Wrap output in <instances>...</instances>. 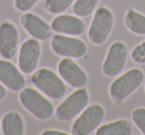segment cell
I'll return each instance as SVG.
<instances>
[{"label": "cell", "mask_w": 145, "mask_h": 135, "mask_svg": "<svg viewBox=\"0 0 145 135\" xmlns=\"http://www.w3.org/2000/svg\"><path fill=\"white\" fill-rule=\"evenodd\" d=\"M144 82V73L138 68L130 69L111 83L109 95L115 101H123L130 97Z\"/></svg>", "instance_id": "cell-1"}, {"label": "cell", "mask_w": 145, "mask_h": 135, "mask_svg": "<svg viewBox=\"0 0 145 135\" xmlns=\"http://www.w3.org/2000/svg\"><path fill=\"white\" fill-rule=\"evenodd\" d=\"M18 41L19 33L14 24L3 22L0 25V55L3 59L10 60L15 56Z\"/></svg>", "instance_id": "cell-11"}, {"label": "cell", "mask_w": 145, "mask_h": 135, "mask_svg": "<svg viewBox=\"0 0 145 135\" xmlns=\"http://www.w3.org/2000/svg\"><path fill=\"white\" fill-rule=\"evenodd\" d=\"M42 135H68L69 133L65 132L62 130H58V129H47V130L43 131L41 133Z\"/></svg>", "instance_id": "cell-23"}, {"label": "cell", "mask_w": 145, "mask_h": 135, "mask_svg": "<svg viewBox=\"0 0 145 135\" xmlns=\"http://www.w3.org/2000/svg\"><path fill=\"white\" fill-rule=\"evenodd\" d=\"M105 108L101 104H91L86 107L72 125V133L75 135H89L97 130L105 118Z\"/></svg>", "instance_id": "cell-6"}, {"label": "cell", "mask_w": 145, "mask_h": 135, "mask_svg": "<svg viewBox=\"0 0 145 135\" xmlns=\"http://www.w3.org/2000/svg\"><path fill=\"white\" fill-rule=\"evenodd\" d=\"M124 24L131 33L139 36H145V15L135 9L127 10L124 17Z\"/></svg>", "instance_id": "cell-17"}, {"label": "cell", "mask_w": 145, "mask_h": 135, "mask_svg": "<svg viewBox=\"0 0 145 135\" xmlns=\"http://www.w3.org/2000/svg\"><path fill=\"white\" fill-rule=\"evenodd\" d=\"M41 56L40 43L36 39H28L20 47L18 67L23 74L30 75L36 70Z\"/></svg>", "instance_id": "cell-10"}, {"label": "cell", "mask_w": 145, "mask_h": 135, "mask_svg": "<svg viewBox=\"0 0 145 135\" xmlns=\"http://www.w3.org/2000/svg\"><path fill=\"white\" fill-rule=\"evenodd\" d=\"M114 25V16L110 9L101 7L95 11L88 31L89 40L95 45H101L108 39Z\"/></svg>", "instance_id": "cell-4"}, {"label": "cell", "mask_w": 145, "mask_h": 135, "mask_svg": "<svg viewBox=\"0 0 145 135\" xmlns=\"http://www.w3.org/2000/svg\"><path fill=\"white\" fill-rule=\"evenodd\" d=\"M144 91H145V87H144Z\"/></svg>", "instance_id": "cell-25"}, {"label": "cell", "mask_w": 145, "mask_h": 135, "mask_svg": "<svg viewBox=\"0 0 145 135\" xmlns=\"http://www.w3.org/2000/svg\"><path fill=\"white\" fill-rule=\"evenodd\" d=\"M0 83L13 91H20L26 85L20 69L7 60H0Z\"/></svg>", "instance_id": "cell-13"}, {"label": "cell", "mask_w": 145, "mask_h": 135, "mask_svg": "<svg viewBox=\"0 0 145 135\" xmlns=\"http://www.w3.org/2000/svg\"><path fill=\"white\" fill-rule=\"evenodd\" d=\"M1 130L4 135H23L24 121L16 111H9L1 119Z\"/></svg>", "instance_id": "cell-15"}, {"label": "cell", "mask_w": 145, "mask_h": 135, "mask_svg": "<svg viewBox=\"0 0 145 135\" xmlns=\"http://www.w3.org/2000/svg\"><path fill=\"white\" fill-rule=\"evenodd\" d=\"M131 119L140 132L145 135V107H137L133 109L131 112Z\"/></svg>", "instance_id": "cell-20"}, {"label": "cell", "mask_w": 145, "mask_h": 135, "mask_svg": "<svg viewBox=\"0 0 145 135\" xmlns=\"http://www.w3.org/2000/svg\"><path fill=\"white\" fill-rule=\"evenodd\" d=\"M99 0H76L72 4V12L78 17H88L95 11Z\"/></svg>", "instance_id": "cell-18"}, {"label": "cell", "mask_w": 145, "mask_h": 135, "mask_svg": "<svg viewBox=\"0 0 145 135\" xmlns=\"http://www.w3.org/2000/svg\"><path fill=\"white\" fill-rule=\"evenodd\" d=\"M19 100L31 114L39 119L47 120L54 114V106L50 100L34 89L24 87L21 89Z\"/></svg>", "instance_id": "cell-3"}, {"label": "cell", "mask_w": 145, "mask_h": 135, "mask_svg": "<svg viewBox=\"0 0 145 135\" xmlns=\"http://www.w3.org/2000/svg\"><path fill=\"white\" fill-rule=\"evenodd\" d=\"M89 100V95L87 89H77L59 104L55 111L56 118L63 122L72 120L88 106Z\"/></svg>", "instance_id": "cell-5"}, {"label": "cell", "mask_w": 145, "mask_h": 135, "mask_svg": "<svg viewBox=\"0 0 145 135\" xmlns=\"http://www.w3.org/2000/svg\"><path fill=\"white\" fill-rule=\"evenodd\" d=\"M5 97H6V89L5 85L0 83V100H3Z\"/></svg>", "instance_id": "cell-24"}, {"label": "cell", "mask_w": 145, "mask_h": 135, "mask_svg": "<svg viewBox=\"0 0 145 135\" xmlns=\"http://www.w3.org/2000/svg\"><path fill=\"white\" fill-rule=\"evenodd\" d=\"M51 48L58 56L72 59L83 58L88 52V47L84 41L63 34L53 37Z\"/></svg>", "instance_id": "cell-8"}, {"label": "cell", "mask_w": 145, "mask_h": 135, "mask_svg": "<svg viewBox=\"0 0 145 135\" xmlns=\"http://www.w3.org/2000/svg\"><path fill=\"white\" fill-rule=\"evenodd\" d=\"M58 72L64 82L75 89L85 87L89 82L86 72L72 58L61 60L58 65Z\"/></svg>", "instance_id": "cell-9"}, {"label": "cell", "mask_w": 145, "mask_h": 135, "mask_svg": "<svg viewBox=\"0 0 145 135\" xmlns=\"http://www.w3.org/2000/svg\"><path fill=\"white\" fill-rule=\"evenodd\" d=\"M75 0H46L45 8L52 14H61L66 11Z\"/></svg>", "instance_id": "cell-19"}, {"label": "cell", "mask_w": 145, "mask_h": 135, "mask_svg": "<svg viewBox=\"0 0 145 135\" xmlns=\"http://www.w3.org/2000/svg\"><path fill=\"white\" fill-rule=\"evenodd\" d=\"M32 83L47 97L60 99L66 95L67 87L64 80L54 73L52 70L40 69L31 77Z\"/></svg>", "instance_id": "cell-2"}, {"label": "cell", "mask_w": 145, "mask_h": 135, "mask_svg": "<svg viewBox=\"0 0 145 135\" xmlns=\"http://www.w3.org/2000/svg\"><path fill=\"white\" fill-rule=\"evenodd\" d=\"M20 23L28 34L38 41H45L52 36V27L36 14L25 13L21 17Z\"/></svg>", "instance_id": "cell-12"}, {"label": "cell", "mask_w": 145, "mask_h": 135, "mask_svg": "<svg viewBox=\"0 0 145 135\" xmlns=\"http://www.w3.org/2000/svg\"><path fill=\"white\" fill-rule=\"evenodd\" d=\"M128 57L127 46L121 41H115L108 48L107 54L103 63L101 71L109 78L117 77L122 73Z\"/></svg>", "instance_id": "cell-7"}, {"label": "cell", "mask_w": 145, "mask_h": 135, "mask_svg": "<svg viewBox=\"0 0 145 135\" xmlns=\"http://www.w3.org/2000/svg\"><path fill=\"white\" fill-rule=\"evenodd\" d=\"M131 59L138 65L145 64V41L134 47L131 52Z\"/></svg>", "instance_id": "cell-21"}, {"label": "cell", "mask_w": 145, "mask_h": 135, "mask_svg": "<svg viewBox=\"0 0 145 135\" xmlns=\"http://www.w3.org/2000/svg\"><path fill=\"white\" fill-rule=\"evenodd\" d=\"M55 32L63 35L78 36L82 35L86 30V24L80 17L72 15H59L51 24Z\"/></svg>", "instance_id": "cell-14"}, {"label": "cell", "mask_w": 145, "mask_h": 135, "mask_svg": "<svg viewBox=\"0 0 145 135\" xmlns=\"http://www.w3.org/2000/svg\"><path fill=\"white\" fill-rule=\"evenodd\" d=\"M97 135H131L132 125L127 119H118L99 126L95 131Z\"/></svg>", "instance_id": "cell-16"}, {"label": "cell", "mask_w": 145, "mask_h": 135, "mask_svg": "<svg viewBox=\"0 0 145 135\" xmlns=\"http://www.w3.org/2000/svg\"><path fill=\"white\" fill-rule=\"evenodd\" d=\"M39 0H14V6L18 11L27 12L37 4Z\"/></svg>", "instance_id": "cell-22"}]
</instances>
